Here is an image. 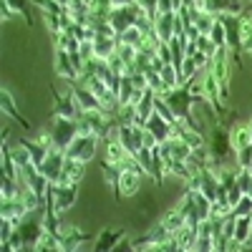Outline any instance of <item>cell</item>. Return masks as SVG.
I'll return each instance as SVG.
<instances>
[{
  "instance_id": "15",
  "label": "cell",
  "mask_w": 252,
  "mask_h": 252,
  "mask_svg": "<svg viewBox=\"0 0 252 252\" xmlns=\"http://www.w3.org/2000/svg\"><path fill=\"white\" fill-rule=\"evenodd\" d=\"M56 116H66V119H81L83 116V109L78 106V101L73 94L68 96H58L56 94V109H53Z\"/></svg>"
},
{
  "instance_id": "8",
  "label": "cell",
  "mask_w": 252,
  "mask_h": 252,
  "mask_svg": "<svg viewBox=\"0 0 252 252\" xmlns=\"http://www.w3.org/2000/svg\"><path fill=\"white\" fill-rule=\"evenodd\" d=\"M63 166H66V152L51 149V152H48V157H46L43 161H40V166H38V169L43 172V177H46L51 184H56V182H61Z\"/></svg>"
},
{
  "instance_id": "1",
  "label": "cell",
  "mask_w": 252,
  "mask_h": 252,
  "mask_svg": "<svg viewBox=\"0 0 252 252\" xmlns=\"http://www.w3.org/2000/svg\"><path fill=\"white\" fill-rule=\"evenodd\" d=\"M46 235V204L31 207L28 212L15 222V235L3 247L5 252H31L38 250V242Z\"/></svg>"
},
{
  "instance_id": "11",
  "label": "cell",
  "mask_w": 252,
  "mask_h": 252,
  "mask_svg": "<svg viewBox=\"0 0 252 252\" xmlns=\"http://www.w3.org/2000/svg\"><path fill=\"white\" fill-rule=\"evenodd\" d=\"M71 94L76 96V101H78V106L83 109V111H103V106H101V101H98V96L86 86V83H73L71 86Z\"/></svg>"
},
{
  "instance_id": "25",
  "label": "cell",
  "mask_w": 252,
  "mask_h": 252,
  "mask_svg": "<svg viewBox=\"0 0 252 252\" xmlns=\"http://www.w3.org/2000/svg\"><path fill=\"white\" fill-rule=\"evenodd\" d=\"M139 215H144V217H157V202L146 194V197H141V202H139Z\"/></svg>"
},
{
  "instance_id": "6",
  "label": "cell",
  "mask_w": 252,
  "mask_h": 252,
  "mask_svg": "<svg viewBox=\"0 0 252 252\" xmlns=\"http://www.w3.org/2000/svg\"><path fill=\"white\" fill-rule=\"evenodd\" d=\"M78 199V184H63V182H56L48 187V197H46V204L53 209V212L63 215L76 204Z\"/></svg>"
},
{
  "instance_id": "29",
  "label": "cell",
  "mask_w": 252,
  "mask_h": 252,
  "mask_svg": "<svg viewBox=\"0 0 252 252\" xmlns=\"http://www.w3.org/2000/svg\"><path fill=\"white\" fill-rule=\"evenodd\" d=\"M247 129H250V134H252V106H250V119H247Z\"/></svg>"
},
{
  "instance_id": "4",
  "label": "cell",
  "mask_w": 252,
  "mask_h": 252,
  "mask_svg": "<svg viewBox=\"0 0 252 252\" xmlns=\"http://www.w3.org/2000/svg\"><path fill=\"white\" fill-rule=\"evenodd\" d=\"M141 177H146V172L141 169V164L136 161V157L131 161H126L121 164V174L114 184V192L119 199H126V197H134L139 194V189H141Z\"/></svg>"
},
{
  "instance_id": "22",
  "label": "cell",
  "mask_w": 252,
  "mask_h": 252,
  "mask_svg": "<svg viewBox=\"0 0 252 252\" xmlns=\"http://www.w3.org/2000/svg\"><path fill=\"white\" fill-rule=\"evenodd\" d=\"M250 144H252V134H250V129H247V124L232 126V146H235V152L245 149V146H250Z\"/></svg>"
},
{
  "instance_id": "30",
  "label": "cell",
  "mask_w": 252,
  "mask_h": 252,
  "mask_svg": "<svg viewBox=\"0 0 252 252\" xmlns=\"http://www.w3.org/2000/svg\"><path fill=\"white\" fill-rule=\"evenodd\" d=\"M56 3H61V5H66V8H71V0H56Z\"/></svg>"
},
{
  "instance_id": "28",
  "label": "cell",
  "mask_w": 252,
  "mask_h": 252,
  "mask_svg": "<svg viewBox=\"0 0 252 252\" xmlns=\"http://www.w3.org/2000/svg\"><path fill=\"white\" fill-rule=\"evenodd\" d=\"M111 5H129V3H134V0H109Z\"/></svg>"
},
{
  "instance_id": "9",
  "label": "cell",
  "mask_w": 252,
  "mask_h": 252,
  "mask_svg": "<svg viewBox=\"0 0 252 252\" xmlns=\"http://www.w3.org/2000/svg\"><path fill=\"white\" fill-rule=\"evenodd\" d=\"M144 129L157 139V144H164V141H169V139L174 136V124L166 121V119H164L161 114H157V111L144 121Z\"/></svg>"
},
{
  "instance_id": "16",
  "label": "cell",
  "mask_w": 252,
  "mask_h": 252,
  "mask_svg": "<svg viewBox=\"0 0 252 252\" xmlns=\"http://www.w3.org/2000/svg\"><path fill=\"white\" fill-rule=\"evenodd\" d=\"M174 20H177V13H161V15H157L154 33L159 35L161 43H169V40L174 38Z\"/></svg>"
},
{
  "instance_id": "17",
  "label": "cell",
  "mask_w": 252,
  "mask_h": 252,
  "mask_svg": "<svg viewBox=\"0 0 252 252\" xmlns=\"http://www.w3.org/2000/svg\"><path fill=\"white\" fill-rule=\"evenodd\" d=\"M83 172H86V164L66 157V166H63L61 182H63V184H78V182L83 179Z\"/></svg>"
},
{
  "instance_id": "19",
  "label": "cell",
  "mask_w": 252,
  "mask_h": 252,
  "mask_svg": "<svg viewBox=\"0 0 252 252\" xmlns=\"http://www.w3.org/2000/svg\"><path fill=\"white\" fill-rule=\"evenodd\" d=\"M207 13H242V0H204Z\"/></svg>"
},
{
  "instance_id": "20",
  "label": "cell",
  "mask_w": 252,
  "mask_h": 252,
  "mask_svg": "<svg viewBox=\"0 0 252 252\" xmlns=\"http://www.w3.org/2000/svg\"><path fill=\"white\" fill-rule=\"evenodd\" d=\"M3 114H8L10 119H15L20 126H23V129L26 131H31V124L23 119V116H20V111H18V106H15V103H13V96L8 94V89H3Z\"/></svg>"
},
{
  "instance_id": "5",
  "label": "cell",
  "mask_w": 252,
  "mask_h": 252,
  "mask_svg": "<svg viewBox=\"0 0 252 252\" xmlns=\"http://www.w3.org/2000/svg\"><path fill=\"white\" fill-rule=\"evenodd\" d=\"M78 134H81L78 119H66V116H56V114H53V126H51V134H48L51 149L66 152Z\"/></svg>"
},
{
  "instance_id": "27",
  "label": "cell",
  "mask_w": 252,
  "mask_h": 252,
  "mask_svg": "<svg viewBox=\"0 0 252 252\" xmlns=\"http://www.w3.org/2000/svg\"><path fill=\"white\" fill-rule=\"evenodd\" d=\"M157 10H159V15L161 13H177L174 10V0H157Z\"/></svg>"
},
{
  "instance_id": "2",
  "label": "cell",
  "mask_w": 252,
  "mask_h": 252,
  "mask_svg": "<svg viewBox=\"0 0 252 252\" xmlns=\"http://www.w3.org/2000/svg\"><path fill=\"white\" fill-rule=\"evenodd\" d=\"M209 159H212V169L222 166H237V152L232 146V121L222 119L212 126V131L204 136Z\"/></svg>"
},
{
  "instance_id": "3",
  "label": "cell",
  "mask_w": 252,
  "mask_h": 252,
  "mask_svg": "<svg viewBox=\"0 0 252 252\" xmlns=\"http://www.w3.org/2000/svg\"><path fill=\"white\" fill-rule=\"evenodd\" d=\"M215 18L224 26V38H227V51H229V61L237 66V71H242V15L240 13H215Z\"/></svg>"
},
{
  "instance_id": "24",
  "label": "cell",
  "mask_w": 252,
  "mask_h": 252,
  "mask_svg": "<svg viewBox=\"0 0 252 252\" xmlns=\"http://www.w3.org/2000/svg\"><path fill=\"white\" fill-rule=\"evenodd\" d=\"M232 212H235L237 217H250V215H252V197H250V194H242L240 202L232 207Z\"/></svg>"
},
{
  "instance_id": "18",
  "label": "cell",
  "mask_w": 252,
  "mask_h": 252,
  "mask_svg": "<svg viewBox=\"0 0 252 252\" xmlns=\"http://www.w3.org/2000/svg\"><path fill=\"white\" fill-rule=\"evenodd\" d=\"M139 91V86H136V81H134V76L131 73H124L121 76V86H119V106L124 109V106H129V103L134 101V94Z\"/></svg>"
},
{
  "instance_id": "12",
  "label": "cell",
  "mask_w": 252,
  "mask_h": 252,
  "mask_svg": "<svg viewBox=\"0 0 252 252\" xmlns=\"http://www.w3.org/2000/svg\"><path fill=\"white\" fill-rule=\"evenodd\" d=\"M28 202L23 199V194H15V197H3V207H0V217L5 220H20L26 212H28Z\"/></svg>"
},
{
  "instance_id": "21",
  "label": "cell",
  "mask_w": 252,
  "mask_h": 252,
  "mask_svg": "<svg viewBox=\"0 0 252 252\" xmlns=\"http://www.w3.org/2000/svg\"><path fill=\"white\" fill-rule=\"evenodd\" d=\"M3 3H8V5L13 8V13L23 15V20H26L28 28L33 26V10H31V3H33V0H3Z\"/></svg>"
},
{
  "instance_id": "10",
  "label": "cell",
  "mask_w": 252,
  "mask_h": 252,
  "mask_svg": "<svg viewBox=\"0 0 252 252\" xmlns=\"http://www.w3.org/2000/svg\"><path fill=\"white\" fill-rule=\"evenodd\" d=\"M96 235H83L78 227L68 224V222H61V232H58V240H61V250H76L81 247L83 242L94 240Z\"/></svg>"
},
{
  "instance_id": "13",
  "label": "cell",
  "mask_w": 252,
  "mask_h": 252,
  "mask_svg": "<svg viewBox=\"0 0 252 252\" xmlns=\"http://www.w3.org/2000/svg\"><path fill=\"white\" fill-rule=\"evenodd\" d=\"M126 237V229H114V227H106L101 229V235L94 240V250L96 252H111L116 250V245Z\"/></svg>"
},
{
  "instance_id": "23",
  "label": "cell",
  "mask_w": 252,
  "mask_h": 252,
  "mask_svg": "<svg viewBox=\"0 0 252 252\" xmlns=\"http://www.w3.org/2000/svg\"><path fill=\"white\" fill-rule=\"evenodd\" d=\"M159 76H161V81H164L166 91H169V89H177L179 83H182V78H179V71L172 66V63H164V66H161V71H159Z\"/></svg>"
},
{
  "instance_id": "14",
  "label": "cell",
  "mask_w": 252,
  "mask_h": 252,
  "mask_svg": "<svg viewBox=\"0 0 252 252\" xmlns=\"http://www.w3.org/2000/svg\"><path fill=\"white\" fill-rule=\"evenodd\" d=\"M56 76L66 78V81H78V68L66 48H56Z\"/></svg>"
},
{
  "instance_id": "7",
  "label": "cell",
  "mask_w": 252,
  "mask_h": 252,
  "mask_svg": "<svg viewBox=\"0 0 252 252\" xmlns=\"http://www.w3.org/2000/svg\"><path fill=\"white\" fill-rule=\"evenodd\" d=\"M98 146H101V136H98V134H78V136L73 139V144L66 149V157L89 164L91 159H96Z\"/></svg>"
},
{
  "instance_id": "26",
  "label": "cell",
  "mask_w": 252,
  "mask_h": 252,
  "mask_svg": "<svg viewBox=\"0 0 252 252\" xmlns=\"http://www.w3.org/2000/svg\"><path fill=\"white\" fill-rule=\"evenodd\" d=\"M0 227H3V247L10 242V237L15 235V220H5V217H0Z\"/></svg>"
}]
</instances>
